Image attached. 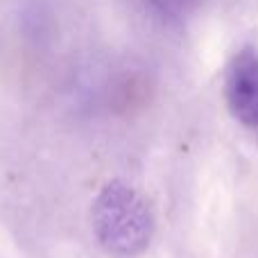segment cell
Returning a JSON list of instances; mask_svg holds the SVG:
<instances>
[{
  "instance_id": "cell-2",
  "label": "cell",
  "mask_w": 258,
  "mask_h": 258,
  "mask_svg": "<svg viewBox=\"0 0 258 258\" xmlns=\"http://www.w3.org/2000/svg\"><path fill=\"white\" fill-rule=\"evenodd\" d=\"M224 100L238 122L258 132V50L251 45L238 50L229 61Z\"/></svg>"
},
{
  "instance_id": "cell-3",
  "label": "cell",
  "mask_w": 258,
  "mask_h": 258,
  "mask_svg": "<svg viewBox=\"0 0 258 258\" xmlns=\"http://www.w3.org/2000/svg\"><path fill=\"white\" fill-rule=\"evenodd\" d=\"M156 5H159L161 9H168V12H177V9H181L183 5L188 3V0H154Z\"/></svg>"
},
{
  "instance_id": "cell-1",
  "label": "cell",
  "mask_w": 258,
  "mask_h": 258,
  "mask_svg": "<svg viewBox=\"0 0 258 258\" xmlns=\"http://www.w3.org/2000/svg\"><path fill=\"white\" fill-rule=\"evenodd\" d=\"M91 227L107 254L134 258L150 247L154 236V215L136 188L122 179H111L93 200Z\"/></svg>"
}]
</instances>
